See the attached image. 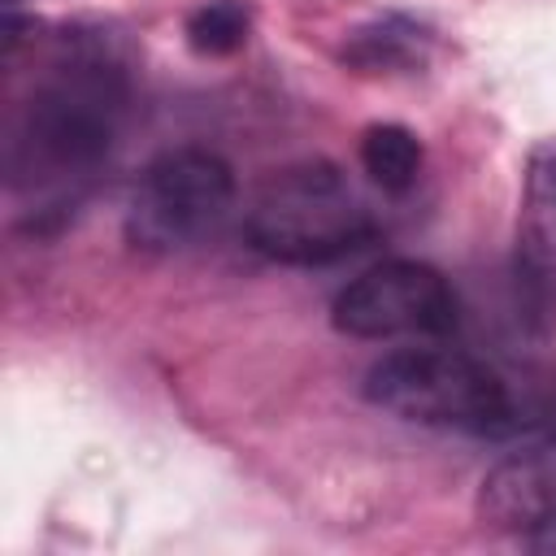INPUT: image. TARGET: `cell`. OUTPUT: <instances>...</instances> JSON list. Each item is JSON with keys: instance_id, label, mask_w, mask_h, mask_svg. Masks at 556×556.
I'll return each instance as SVG.
<instances>
[{"instance_id": "3", "label": "cell", "mask_w": 556, "mask_h": 556, "mask_svg": "<svg viewBox=\"0 0 556 556\" xmlns=\"http://www.w3.org/2000/svg\"><path fill=\"white\" fill-rule=\"evenodd\" d=\"M365 400L417 426L495 430L513 413L504 378L460 348H395L365 369Z\"/></svg>"}, {"instance_id": "7", "label": "cell", "mask_w": 556, "mask_h": 556, "mask_svg": "<svg viewBox=\"0 0 556 556\" xmlns=\"http://www.w3.org/2000/svg\"><path fill=\"white\" fill-rule=\"evenodd\" d=\"M556 513V430L508 452L478 486V521L491 530H534Z\"/></svg>"}, {"instance_id": "5", "label": "cell", "mask_w": 556, "mask_h": 556, "mask_svg": "<svg viewBox=\"0 0 556 556\" xmlns=\"http://www.w3.org/2000/svg\"><path fill=\"white\" fill-rule=\"evenodd\" d=\"M456 291L426 261H382L356 274L330 304L334 330L352 339L447 334L456 330Z\"/></svg>"}, {"instance_id": "11", "label": "cell", "mask_w": 556, "mask_h": 556, "mask_svg": "<svg viewBox=\"0 0 556 556\" xmlns=\"http://www.w3.org/2000/svg\"><path fill=\"white\" fill-rule=\"evenodd\" d=\"M526 547L534 552H556V513L547 521H539L534 530H526Z\"/></svg>"}, {"instance_id": "1", "label": "cell", "mask_w": 556, "mask_h": 556, "mask_svg": "<svg viewBox=\"0 0 556 556\" xmlns=\"http://www.w3.org/2000/svg\"><path fill=\"white\" fill-rule=\"evenodd\" d=\"M122 100L126 87L109 56L87 52L61 65L56 78L43 83L9 126V182L48 187L96 169L113 148Z\"/></svg>"}, {"instance_id": "4", "label": "cell", "mask_w": 556, "mask_h": 556, "mask_svg": "<svg viewBox=\"0 0 556 556\" xmlns=\"http://www.w3.org/2000/svg\"><path fill=\"white\" fill-rule=\"evenodd\" d=\"M235 204V174L208 148H169L135 182L126 235L143 252H178L222 226Z\"/></svg>"}, {"instance_id": "2", "label": "cell", "mask_w": 556, "mask_h": 556, "mask_svg": "<svg viewBox=\"0 0 556 556\" xmlns=\"http://www.w3.org/2000/svg\"><path fill=\"white\" fill-rule=\"evenodd\" d=\"M369 239L374 217L330 161L269 174L248 213V243L282 265H330Z\"/></svg>"}, {"instance_id": "10", "label": "cell", "mask_w": 556, "mask_h": 556, "mask_svg": "<svg viewBox=\"0 0 556 556\" xmlns=\"http://www.w3.org/2000/svg\"><path fill=\"white\" fill-rule=\"evenodd\" d=\"M421 30L408 26V22H382V26H369V30H356L352 48H348V61L352 65H365V70H378V65H408L417 56V39Z\"/></svg>"}, {"instance_id": "9", "label": "cell", "mask_w": 556, "mask_h": 556, "mask_svg": "<svg viewBox=\"0 0 556 556\" xmlns=\"http://www.w3.org/2000/svg\"><path fill=\"white\" fill-rule=\"evenodd\" d=\"M248 30H252V17H248V9L239 0H208L182 26L191 52H200V56H230V52H239L248 43Z\"/></svg>"}, {"instance_id": "8", "label": "cell", "mask_w": 556, "mask_h": 556, "mask_svg": "<svg viewBox=\"0 0 556 556\" xmlns=\"http://www.w3.org/2000/svg\"><path fill=\"white\" fill-rule=\"evenodd\" d=\"M361 169L382 191H408L421 174V139L400 122H374L361 135Z\"/></svg>"}, {"instance_id": "6", "label": "cell", "mask_w": 556, "mask_h": 556, "mask_svg": "<svg viewBox=\"0 0 556 556\" xmlns=\"http://www.w3.org/2000/svg\"><path fill=\"white\" fill-rule=\"evenodd\" d=\"M513 282L530 330L556 326V143H543L526 161L517 230H513Z\"/></svg>"}]
</instances>
